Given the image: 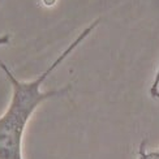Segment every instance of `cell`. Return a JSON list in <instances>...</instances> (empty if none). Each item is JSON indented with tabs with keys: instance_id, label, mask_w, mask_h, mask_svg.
<instances>
[{
	"instance_id": "obj_2",
	"label": "cell",
	"mask_w": 159,
	"mask_h": 159,
	"mask_svg": "<svg viewBox=\"0 0 159 159\" xmlns=\"http://www.w3.org/2000/svg\"><path fill=\"white\" fill-rule=\"evenodd\" d=\"M149 94L153 97L154 99H159V67L155 72V76L153 82L150 85V89H149Z\"/></svg>"
},
{
	"instance_id": "obj_1",
	"label": "cell",
	"mask_w": 159,
	"mask_h": 159,
	"mask_svg": "<svg viewBox=\"0 0 159 159\" xmlns=\"http://www.w3.org/2000/svg\"><path fill=\"white\" fill-rule=\"evenodd\" d=\"M99 24V18L94 20L88 28H85L76 39L59 55L55 61L41 73L33 81H20L13 75V72L7 67L5 64L0 61V69H2L8 81L12 85V98L5 114L0 117V159H22V137L29 119L34 114V111L41 106L42 102L47 101L50 98L59 97L67 94L69 86L56 90L42 91L41 86L47 80V77L57 69L59 65L68 59V56L84 41H86L93 30Z\"/></svg>"
},
{
	"instance_id": "obj_4",
	"label": "cell",
	"mask_w": 159,
	"mask_h": 159,
	"mask_svg": "<svg viewBox=\"0 0 159 159\" xmlns=\"http://www.w3.org/2000/svg\"><path fill=\"white\" fill-rule=\"evenodd\" d=\"M149 159H159V150L150 151V157H149Z\"/></svg>"
},
{
	"instance_id": "obj_3",
	"label": "cell",
	"mask_w": 159,
	"mask_h": 159,
	"mask_svg": "<svg viewBox=\"0 0 159 159\" xmlns=\"http://www.w3.org/2000/svg\"><path fill=\"white\" fill-rule=\"evenodd\" d=\"M9 35H3L0 37V46H4V44H8L9 43Z\"/></svg>"
}]
</instances>
